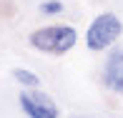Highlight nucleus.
Instances as JSON below:
<instances>
[{"instance_id": "obj_6", "label": "nucleus", "mask_w": 123, "mask_h": 118, "mask_svg": "<svg viewBox=\"0 0 123 118\" xmlns=\"http://www.w3.org/2000/svg\"><path fill=\"white\" fill-rule=\"evenodd\" d=\"M38 10H40V15H60L63 13V3L60 0H43L38 5Z\"/></svg>"}, {"instance_id": "obj_2", "label": "nucleus", "mask_w": 123, "mask_h": 118, "mask_svg": "<svg viewBox=\"0 0 123 118\" xmlns=\"http://www.w3.org/2000/svg\"><path fill=\"white\" fill-rule=\"evenodd\" d=\"M121 35H123V20L118 15L111 13V10L98 13L96 18L91 20L88 30H86V48L93 50V53L111 50Z\"/></svg>"}, {"instance_id": "obj_4", "label": "nucleus", "mask_w": 123, "mask_h": 118, "mask_svg": "<svg viewBox=\"0 0 123 118\" xmlns=\"http://www.w3.org/2000/svg\"><path fill=\"white\" fill-rule=\"evenodd\" d=\"M103 86L108 91L123 95V48L113 45L103 63Z\"/></svg>"}, {"instance_id": "obj_5", "label": "nucleus", "mask_w": 123, "mask_h": 118, "mask_svg": "<svg viewBox=\"0 0 123 118\" xmlns=\"http://www.w3.org/2000/svg\"><path fill=\"white\" fill-rule=\"evenodd\" d=\"M13 78L20 83V86H25V88H40V75L38 73H33V70H28V68H13Z\"/></svg>"}, {"instance_id": "obj_3", "label": "nucleus", "mask_w": 123, "mask_h": 118, "mask_svg": "<svg viewBox=\"0 0 123 118\" xmlns=\"http://www.w3.org/2000/svg\"><path fill=\"white\" fill-rule=\"evenodd\" d=\"M18 100H20V108H23V113L28 118H58L60 116V111L53 103V98L48 93L38 91V88H33V91L25 88Z\"/></svg>"}, {"instance_id": "obj_1", "label": "nucleus", "mask_w": 123, "mask_h": 118, "mask_svg": "<svg viewBox=\"0 0 123 118\" xmlns=\"http://www.w3.org/2000/svg\"><path fill=\"white\" fill-rule=\"evenodd\" d=\"M28 43L40 53L63 55L78 43V30L73 25H45V28L33 30L28 35Z\"/></svg>"}]
</instances>
